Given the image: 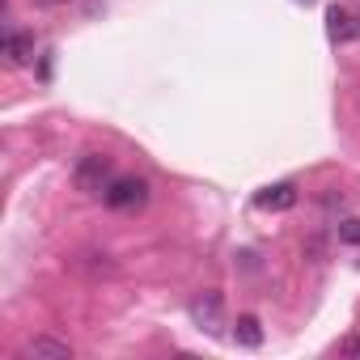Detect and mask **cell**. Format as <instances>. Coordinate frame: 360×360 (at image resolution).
<instances>
[{"mask_svg":"<svg viewBox=\"0 0 360 360\" xmlns=\"http://www.w3.org/2000/svg\"><path fill=\"white\" fill-rule=\"evenodd\" d=\"M77 187L85 191V195H106V187L115 183V165H110V157H102V153H89V157H81L77 161Z\"/></svg>","mask_w":360,"mask_h":360,"instance_id":"6da1fadb","label":"cell"},{"mask_svg":"<svg viewBox=\"0 0 360 360\" xmlns=\"http://www.w3.org/2000/svg\"><path fill=\"white\" fill-rule=\"evenodd\" d=\"M110 208H140L144 200H148V183H144V178H115V183L106 187V195H102Z\"/></svg>","mask_w":360,"mask_h":360,"instance_id":"7a4b0ae2","label":"cell"},{"mask_svg":"<svg viewBox=\"0 0 360 360\" xmlns=\"http://www.w3.org/2000/svg\"><path fill=\"white\" fill-rule=\"evenodd\" d=\"M191 318L204 326V330H221L225 326V305H221V292H204V297H195L191 301Z\"/></svg>","mask_w":360,"mask_h":360,"instance_id":"3957f363","label":"cell"},{"mask_svg":"<svg viewBox=\"0 0 360 360\" xmlns=\"http://www.w3.org/2000/svg\"><path fill=\"white\" fill-rule=\"evenodd\" d=\"M326 34H330V43H352V39H360L356 13L343 9V5H330V9H326Z\"/></svg>","mask_w":360,"mask_h":360,"instance_id":"277c9868","label":"cell"},{"mask_svg":"<svg viewBox=\"0 0 360 360\" xmlns=\"http://www.w3.org/2000/svg\"><path fill=\"white\" fill-rule=\"evenodd\" d=\"M22 360H72V347L64 339H51V335H39L22 347Z\"/></svg>","mask_w":360,"mask_h":360,"instance_id":"5b68a950","label":"cell"},{"mask_svg":"<svg viewBox=\"0 0 360 360\" xmlns=\"http://www.w3.org/2000/svg\"><path fill=\"white\" fill-rule=\"evenodd\" d=\"M255 204H259L263 212H288V208L297 204V187H292V183H276V187L259 191V195H255Z\"/></svg>","mask_w":360,"mask_h":360,"instance_id":"8992f818","label":"cell"},{"mask_svg":"<svg viewBox=\"0 0 360 360\" xmlns=\"http://www.w3.org/2000/svg\"><path fill=\"white\" fill-rule=\"evenodd\" d=\"M5 56H9V64H18V68L34 64V39H30V34H18V30H5Z\"/></svg>","mask_w":360,"mask_h":360,"instance_id":"52a82bcc","label":"cell"},{"mask_svg":"<svg viewBox=\"0 0 360 360\" xmlns=\"http://www.w3.org/2000/svg\"><path fill=\"white\" fill-rule=\"evenodd\" d=\"M233 339H238L242 347H259V343H263V326H259V318H255V314H242L238 326H233Z\"/></svg>","mask_w":360,"mask_h":360,"instance_id":"ba28073f","label":"cell"},{"mask_svg":"<svg viewBox=\"0 0 360 360\" xmlns=\"http://www.w3.org/2000/svg\"><path fill=\"white\" fill-rule=\"evenodd\" d=\"M339 242L360 246V221H339Z\"/></svg>","mask_w":360,"mask_h":360,"instance_id":"9c48e42d","label":"cell"},{"mask_svg":"<svg viewBox=\"0 0 360 360\" xmlns=\"http://www.w3.org/2000/svg\"><path fill=\"white\" fill-rule=\"evenodd\" d=\"M339 356H360V335H347V339L339 343Z\"/></svg>","mask_w":360,"mask_h":360,"instance_id":"30bf717a","label":"cell"},{"mask_svg":"<svg viewBox=\"0 0 360 360\" xmlns=\"http://www.w3.org/2000/svg\"><path fill=\"white\" fill-rule=\"evenodd\" d=\"M39 5H60V0H39Z\"/></svg>","mask_w":360,"mask_h":360,"instance_id":"8fae6325","label":"cell"}]
</instances>
